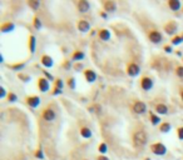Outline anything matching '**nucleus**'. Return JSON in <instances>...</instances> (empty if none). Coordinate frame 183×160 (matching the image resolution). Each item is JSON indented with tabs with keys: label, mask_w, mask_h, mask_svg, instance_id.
<instances>
[{
	"label": "nucleus",
	"mask_w": 183,
	"mask_h": 160,
	"mask_svg": "<svg viewBox=\"0 0 183 160\" xmlns=\"http://www.w3.org/2000/svg\"><path fill=\"white\" fill-rule=\"evenodd\" d=\"M133 143H134L136 146L138 148H143V146L147 145L148 143V135L144 130H139V131H136L134 135H133Z\"/></svg>",
	"instance_id": "nucleus-1"
},
{
	"label": "nucleus",
	"mask_w": 183,
	"mask_h": 160,
	"mask_svg": "<svg viewBox=\"0 0 183 160\" xmlns=\"http://www.w3.org/2000/svg\"><path fill=\"white\" fill-rule=\"evenodd\" d=\"M151 151L154 155L158 157H163L167 153V146H166L163 143H154V144L151 145Z\"/></svg>",
	"instance_id": "nucleus-2"
},
{
	"label": "nucleus",
	"mask_w": 183,
	"mask_h": 160,
	"mask_svg": "<svg viewBox=\"0 0 183 160\" xmlns=\"http://www.w3.org/2000/svg\"><path fill=\"white\" fill-rule=\"evenodd\" d=\"M140 73V68L138 64H136V63H131V64L127 65V74L129 75L131 78H136L138 77Z\"/></svg>",
	"instance_id": "nucleus-3"
},
{
	"label": "nucleus",
	"mask_w": 183,
	"mask_h": 160,
	"mask_svg": "<svg viewBox=\"0 0 183 160\" xmlns=\"http://www.w3.org/2000/svg\"><path fill=\"white\" fill-rule=\"evenodd\" d=\"M164 31L167 33L168 35H174L178 31V24L174 22V20H170L167 24L164 25ZM176 36V35H174Z\"/></svg>",
	"instance_id": "nucleus-4"
},
{
	"label": "nucleus",
	"mask_w": 183,
	"mask_h": 160,
	"mask_svg": "<svg viewBox=\"0 0 183 160\" xmlns=\"http://www.w3.org/2000/svg\"><path fill=\"white\" fill-rule=\"evenodd\" d=\"M148 39L151 40L153 44H159L161 41L163 40V35L158 30H151L148 33Z\"/></svg>",
	"instance_id": "nucleus-5"
},
{
	"label": "nucleus",
	"mask_w": 183,
	"mask_h": 160,
	"mask_svg": "<svg viewBox=\"0 0 183 160\" xmlns=\"http://www.w3.org/2000/svg\"><path fill=\"white\" fill-rule=\"evenodd\" d=\"M153 88V80L148 77H143L140 79V89L144 91H149Z\"/></svg>",
	"instance_id": "nucleus-6"
},
{
	"label": "nucleus",
	"mask_w": 183,
	"mask_h": 160,
	"mask_svg": "<svg viewBox=\"0 0 183 160\" xmlns=\"http://www.w3.org/2000/svg\"><path fill=\"white\" fill-rule=\"evenodd\" d=\"M49 88H50V84H49V80L47 78H39L38 79V89L40 90V93L49 91Z\"/></svg>",
	"instance_id": "nucleus-7"
},
{
	"label": "nucleus",
	"mask_w": 183,
	"mask_h": 160,
	"mask_svg": "<svg viewBox=\"0 0 183 160\" xmlns=\"http://www.w3.org/2000/svg\"><path fill=\"white\" fill-rule=\"evenodd\" d=\"M133 111L136 114H144L147 111V105L144 102H136L133 104Z\"/></svg>",
	"instance_id": "nucleus-8"
},
{
	"label": "nucleus",
	"mask_w": 183,
	"mask_h": 160,
	"mask_svg": "<svg viewBox=\"0 0 183 160\" xmlns=\"http://www.w3.org/2000/svg\"><path fill=\"white\" fill-rule=\"evenodd\" d=\"M25 102L30 108L36 109L40 105V98L39 96H36V95H31V96H28V98L25 99Z\"/></svg>",
	"instance_id": "nucleus-9"
},
{
	"label": "nucleus",
	"mask_w": 183,
	"mask_h": 160,
	"mask_svg": "<svg viewBox=\"0 0 183 160\" xmlns=\"http://www.w3.org/2000/svg\"><path fill=\"white\" fill-rule=\"evenodd\" d=\"M41 116H43V119L47 120V121H53V120H55L57 114H55V111H54L53 109L48 108V109H44V110H43Z\"/></svg>",
	"instance_id": "nucleus-10"
},
{
	"label": "nucleus",
	"mask_w": 183,
	"mask_h": 160,
	"mask_svg": "<svg viewBox=\"0 0 183 160\" xmlns=\"http://www.w3.org/2000/svg\"><path fill=\"white\" fill-rule=\"evenodd\" d=\"M77 28L80 33H88L90 29V24H89V22H87L85 19H80V20H78V23H77Z\"/></svg>",
	"instance_id": "nucleus-11"
},
{
	"label": "nucleus",
	"mask_w": 183,
	"mask_h": 160,
	"mask_svg": "<svg viewBox=\"0 0 183 160\" xmlns=\"http://www.w3.org/2000/svg\"><path fill=\"white\" fill-rule=\"evenodd\" d=\"M84 78L88 83H94L97 80V73L93 70V69H85L84 70Z\"/></svg>",
	"instance_id": "nucleus-12"
},
{
	"label": "nucleus",
	"mask_w": 183,
	"mask_h": 160,
	"mask_svg": "<svg viewBox=\"0 0 183 160\" xmlns=\"http://www.w3.org/2000/svg\"><path fill=\"white\" fill-rule=\"evenodd\" d=\"M15 30V24L11 23V22H6L1 24V26H0V31L3 33V34H8V33H11Z\"/></svg>",
	"instance_id": "nucleus-13"
},
{
	"label": "nucleus",
	"mask_w": 183,
	"mask_h": 160,
	"mask_svg": "<svg viewBox=\"0 0 183 160\" xmlns=\"http://www.w3.org/2000/svg\"><path fill=\"white\" fill-rule=\"evenodd\" d=\"M77 6H78L79 13H82V14H85V13L90 9V4H89V1H87V0H82V1H78V3H77Z\"/></svg>",
	"instance_id": "nucleus-14"
},
{
	"label": "nucleus",
	"mask_w": 183,
	"mask_h": 160,
	"mask_svg": "<svg viewBox=\"0 0 183 160\" xmlns=\"http://www.w3.org/2000/svg\"><path fill=\"white\" fill-rule=\"evenodd\" d=\"M40 63H41V65L45 66V68H52V66L54 65V60H53V58L50 55H43L40 59Z\"/></svg>",
	"instance_id": "nucleus-15"
},
{
	"label": "nucleus",
	"mask_w": 183,
	"mask_h": 160,
	"mask_svg": "<svg viewBox=\"0 0 183 160\" xmlns=\"http://www.w3.org/2000/svg\"><path fill=\"white\" fill-rule=\"evenodd\" d=\"M103 8L107 13H114L117 10V4L115 1H110V0H107V1L103 3Z\"/></svg>",
	"instance_id": "nucleus-16"
},
{
	"label": "nucleus",
	"mask_w": 183,
	"mask_h": 160,
	"mask_svg": "<svg viewBox=\"0 0 183 160\" xmlns=\"http://www.w3.org/2000/svg\"><path fill=\"white\" fill-rule=\"evenodd\" d=\"M98 36L102 41H108L112 36L110 30H108V29H101V30H98Z\"/></svg>",
	"instance_id": "nucleus-17"
},
{
	"label": "nucleus",
	"mask_w": 183,
	"mask_h": 160,
	"mask_svg": "<svg viewBox=\"0 0 183 160\" xmlns=\"http://www.w3.org/2000/svg\"><path fill=\"white\" fill-rule=\"evenodd\" d=\"M84 58H85L84 51H82V50H74V53H73V55H72V60L73 61H77V63H80Z\"/></svg>",
	"instance_id": "nucleus-18"
},
{
	"label": "nucleus",
	"mask_w": 183,
	"mask_h": 160,
	"mask_svg": "<svg viewBox=\"0 0 183 160\" xmlns=\"http://www.w3.org/2000/svg\"><path fill=\"white\" fill-rule=\"evenodd\" d=\"M156 113L159 115H167L168 114V108L166 104H157L156 105Z\"/></svg>",
	"instance_id": "nucleus-19"
},
{
	"label": "nucleus",
	"mask_w": 183,
	"mask_h": 160,
	"mask_svg": "<svg viewBox=\"0 0 183 160\" xmlns=\"http://www.w3.org/2000/svg\"><path fill=\"white\" fill-rule=\"evenodd\" d=\"M168 6L170 8V10L178 11V10L181 9L182 4H181V1H178V0H169V1H168Z\"/></svg>",
	"instance_id": "nucleus-20"
},
{
	"label": "nucleus",
	"mask_w": 183,
	"mask_h": 160,
	"mask_svg": "<svg viewBox=\"0 0 183 160\" xmlns=\"http://www.w3.org/2000/svg\"><path fill=\"white\" fill-rule=\"evenodd\" d=\"M92 135H93V133H92V130L89 128H87V126H83V128H80V136L82 138L90 139Z\"/></svg>",
	"instance_id": "nucleus-21"
},
{
	"label": "nucleus",
	"mask_w": 183,
	"mask_h": 160,
	"mask_svg": "<svg viewBox=\"0 0 183 160\" xmlns=\"http://www.w3.org/2000/svg\"><path fill=\"white\" fill-rule=\"evenodd\" d=\"M170 129H172V125H170V123H168V121H163V123L159 125V131L163 134L169 133Z\"/></svg>",
	"instance_id": "nucleus-22"
},
{
	"label": "nucleus",
	"mask_w": 183,
	"mask_h": 160,
	"mask_svg": "<svg viewBox=\"0 0 183 160\" xmlns=\"http://www.w3.org/2000/svg\"><path fill=\"white\" fill-rule=\"evenodd\" d=\"M35 46H36V39L34 35L29 36V49H30V53L34 54L35 53Z\"/></svg>",
	"instance_id": "nucleus-23"
},
{
	"label": "nucleus",
	"mask_w": 183,
	"mask_h": 160,
	"mask_svg": "<svg viewBox=\"0 0 183 160\" xmlns=\"http://www.w3.org/2000/svg\"><path fill=\"white\" fill-rule=\"evenodd\" d=\"M149 119H151V123H152V125H158V124H162L161 123V118L158 116V115H156L154 113H151V114H149Z\"/></svg>",
	"instance_id": "nucleus-24"
},
{
	"label": "nucleus",
	"mask_w": 183,
	"mask_h": 160,
	"mask_svg": "<svg viewBox=\"0 0 183 160\" xmlns=\"http://www.w3.org/2000/svg\"><path fill=\"white\" fill-rule=\"evenodd\" d=\"M28 5L30 9L36 11L40 8V1H38V0H30V1H28Z\"/></svg>",
	"instance_id": "nucleus-25"
},
{
	"label": "nucleus",
	"mask_w": 183,
	"mask_h": 160,
	"mask_svg": "<svg viewBox=\"0 0 183 160\" xmlns=\"http://www.w3.org/2000/svg\"><path fill=\"white\" fill-rule=\"evenodd\" d=\"M183 43V36L182 35H176L172 38V40H170V45H180Z\"/></svg>",
	"instance_id": "nucleus-26"
},
{
	"label": "nucleus",
	"mask_w": 183,
	"mask_h": 160,
	"mask_svg": "<svg viewBox=\"0 0 183 160\" xmlns=\"http://www.w3.org/2000/svg\"><path fill=\"white\" fill-rule=\"evenodd\" d=\"M98 151H99V154H101V155H105L108 153V146H107L105 143H101V144H99Z\"/></svg>",
	"instance_id": "nucleus-27"
},
{
	"label": "nucleus",
	"mask_w": 183,
	"mask_h": 160,
	"mask_svg": "<svg viewBox=\"0 0 183 160\" xmlns=\"http://www.w3.org/2000/svg\"><path fill=\"white\" fill-rule=\"evenodd\" d=\"M24 66H25V63H16V64H13V65H10L9 68L11 70H14V71H20Z\"/></svg>",
	"instance_id": "nucleus-28"
},
{
	"label": "nucleus",
	"mask_w": 183,
	"mask_h": 160,
	"mask_svg": "<svg viewBox=\"0 0 183 160\" xmlns=\"http://www.w3.org/2000/svg\"><path fill=\"white\" fill-rule=\"evenodd\" d=\"M33 25H34V28L36 29V30H40L41 26H43V24H41L40 19L38 18V16H34V19H33Z\"/></svg>",
	"instance_id": "nucleus-29"
},
{
	"label": "nucleus",
	"mask_w": 183,
	"mask_h": 160,
	"mask_svg": "<svg viewBox=\"0 0 183 160\" xmlns=\"http://www.w3.org/2000/svg\"><path fill=\"white\" fill-rule=\"evenodd\" d=\"M8 102L9 103H16L18 102V95H16L15 93L10 91L9 94H8Z\"/></svg>",
	"instance_id": "nucleus-30"
},
{
	"label": "nucleus",
	"mask_w": 183,
	"mask_h": 160,
	"mask_svg": "<svg viewBox=\"0 0 183 160\" xmlns=\"http://www.w3.org/2000/svg\"><path fill=\"white\" fill-rule=\"evenodd\" d=\"M18 78L22 80V81H24V83H29L31 80L30 75H27V74H23V73H19L18 74Z\"/></svg>",
	"instance_id": "nucleus-31"
},
{
	"label": "nucleus",
	"mask_w": 183,
	"mask_h": 160,
	"mask_svg": "<svg viewBox=\"0 0 183 160\" xmlns=\"http://www.w3.org/2000/svg\"><path fill=\"white\" fill-rule=\"evenodd\" d=\"M34 157H35V159H38V160H43L44 159V151H43V149H41V148L36 149Z\"/></svg>",
	"instance_id": "nucleus-32"
},
{
	"label": "nucleus",
	"mask_w": 183,
	"mask_h": 160,
	"mask_svg": "<svg viewBox=\"0 0 183 160\" xmlns=\"http://www.w3.org/2000/svg\"><path fill=\"white\" fill-rule=\"evenodd\" d=\"M66 84H68V86H69L72 90H74V89H75V86H77L75 79H74V78H69L68 80H66Z\"/></svg>",
	"instance_id": "nucleus-33"
},
{
	"label": "nucleus",
	"mask_w": 183,
	"mask_h": 160,
	"mask_svg": "<svg viewBox=\"0 0 183 160\" xmlns=\"http://www.w3.org/2000/svg\"><path fill=\"white\" fill-rule=\"evenodd\" d=\"M54 83H55V88L63 90V88H64V81H63V79L58 78V79H55V81H54Z\"/></svg>",
	"instance_id": "nucleus-34"
},
{
	"label": "nucleus",
	"mask_w": 183,
	"mask_h": 160,
	"mask_svg": "<svg viewBox=\"0 0 183 160\" xmlns=\"http://www.w3.org/2000/svg\"><path fill=\"white\" fill-rule=\"evenodd\" d=\"M41 71H43V74L45 75V78H47V79L49 80V81H55V79H54V77H53V75H52L50 73H48L47 70H41Z\"/></svg>",
	"instance_id": "nucleus-35"
},
{
	"label": "nucleus",
	"mask_w": 183,
	"mask_h": 160,
	"mask_svg": "<svg viewBox=\"0 0 183 160\" xmlns=\"http://www.w3.org/2000/svg\"><path fill=\"white\" fill-rule=\"evenodd\" d=\"M176 74H177V77L183 78V66L182 65H180V66H177V68H176Z\"/></svg>",
	"instance_id": "nucleus-36"
},
{
	"label": "nucleus",
	"mask_w": 183,
	"mask_h": 160,
	"mask_svg": "<svg viewBox=\"0 0 183 160\" xmlns=\"http://www.w3.org/2000/svg\"><path fill=\"white\" fill-rule=\"evenodd\" d=\"M177 136H178V139L183 140V126H180V128H177Z\"/></svg>",
	"instance_id": "nucleus-37"
},
{
	"label": "nucleus",
	"mask_w": 183,
	"mask_h": 160,
	"mask_svg": "<svg viewBox=\"0 0 183 160\" xmlns=\"http://www.w3.org/2000/svg\"><path fill=\"white\" fill-rule=\"evenodd\" d=\"M61 93H63V90H61V89H58V88L54 86V89H53V91H52V95H54V96H55V95H60Z\"/></svg>",
	"instance_id": "nucleus-38"
},
{
	"label": "nucleus",
	"mask_w": 183,
	"mask_h": 160,
	"mask_svg": "<svg viewBox=\"0 0 183 160\" xmlns=\"http://www.w3.org/2000/svg\"><path fill=\"white\" fill-rule=\"evenodd\" d=\"M163 50H164L166 53L170 54V53H173V46H172V45H166L164 48H163Z\"/></svg>",
	"instance_id": "nucleus-39"
},
{
	"label": "nucleus",
	"mask_w": 183,
	"mask_h": 160,
	"mask_svg": "<svg viewBox=\"0 0 183 160\" xmlns=\"http://www.w3.org/2000/svg\"><path fill=\"white\" fill-rule=\"evenodd\" d=\"M73 68H74V70H75V71H80V70H83V64H82V63H77Z\"/></svg>",
	"instance_id": "nucleus-40"
},
{
	"label": "nucleus",
	"mask_w": 183,
	"mask_h": 160,
	"mask_svg": "<svg viewBox=\"0 0 183 160\" xmlns=\"http://www.w3.org/2000/svg\"><path fill=\"white\" fill-rule=\"evenodd\" d=\"M63 66H64V69H66V70L70 69V68H72V61H70V60H65Z\"/></svg>",
	"instance_id": "nucleus-41"
},
{
	"label": "nucleus",
	"mask_w": 183,
	"mask_h": 160,
	"mask_svg": "<svg viewBox=\"0 0 183 160\" xmlns=\"http://www.w3.org/2000/svg\"><path fill=\"white\" fill-rule=\"evenodd\" d=\"M6 96V91H5V89H4V88L1 86L0 88V99H4Z\"/></svg>",
	"instance_id": "nucleus-42"
},
{
	"label": "nucleus",
	"mask_w": 183,
	"mask_h": 160,
	"mask_svg": "<svg viewBox=\"0 0 183 160\" xmlns=\"http://www.w3.org/2000/svg\"><path fill=\"white\" fill-rule=\"evenodd\" d=\"M97 160H110V159L105 157V155H99V157H97Z\"/></svg>",
	"instance_id": "nucleus-43"
},
{
	"label": "nucleus",
	"mask_w": 183,
	"mask_h": 160,
	"mask_svg": "<svg viewBox=\"0 0 183 160\" xmlns=\"http://www.w3.org/2000/svg\"><path fill=\"white\" fill-rule=\"evenodd\" d=\"M101 16H102L103 19H107V14H105V13H101Z\"/></svg>",
	"instance_id": "nucleus-44"
},
{
	"label": "nucleus",
	"mask_w": 183,
	"mask_h": 160,
	"mask_svg": "<svg viewBox=\"0 0 183 160\" xmlns=\"http://www.w3.org/2000/svg\"><path fill=\"white\" fill-rule=\"evenodd\" d=\"M0 63H4V56H3V54L0 55Z\"/></svg>",
	"instance_id": "nucleus-45"
},
{
	"label": "nucleus",
	"mask_w": 183,
	"mask_h": 160,
	"mask_svg": "<svg viewBox=\"0 0 183 160\" xmlns=\"http://www.w3.org/2000/svg\"><path fill=\"white\" fill-rule=\"evenodd\" d=\"M181 99H182V100H183V90H182V91H181Z\"/></svg>",
	"instance_id": "nucleus-46"
},
{
	"label": "nucleus",
	"mask_w": 183,
	"mask_h": 160,
	"mask_svg": "<svg viewBox=\"0 0 183 160\" xmlns=\"http://www.w3.org/2000/svg\"><path fill=\"white\" fill-rule=\"evenodd\" d=\"M84 160H88V159H84Z\"/></svg>",
	"instance_id": "nucleus-47"
},
{
	"label": "nucleus",
	"mask_w": 183,
	"mask_h": 160,
	"mask_svg": "<svg viewBox=\"0 0 183 160\" xmlns=\"http://www.w3.org/2000/svg\"><path fill=\"white\" fill-rule=\"evenodd\" d=\"M182 11H183V8H182Z\"/></svg>",
	"instance_id": "nucleus-48"
},
{
	"label": "nucleus",
	"mask_w": 183,
	"mask_h": 160,
	"mask_svg": "<svg viewBox=\"0 0 183 160\" xmlns=\"http://www.w3.org/2000/svg\"><path fill=\"white\" fill-rule=\"evenodd\" d=\"M182 36H183V35H182Z\"/></svg>",
	"instance_id": "nucleus-49"
}]
</instances>
